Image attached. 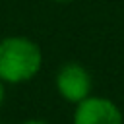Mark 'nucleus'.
I'll return each mask as SVG.
<instances>
[{"label":"nucleus","mask_w":124,"mask_h":124,"mask_svg":"<svg viewBox=\"0 0 124 124\" xmlns=\"http://www.w3.org/2000/svg\"><path fill=\"white\" fill-rule=\"evenodd\" d=\"M43 66L41 46L23 35L0 39V79L4 83H23L39 74Z\"/></svg>","instance_id":"f257e3e1"},{"label":"nucleus","mask_w":124,"mask_h":124,"mask_svg":"<svg viewBox=\"0 0 124 124\" xmlns=\"http://www.w3.org/2000/svg\"><path fill=\"white\" fill-rule=\"evenodd\" d=\"M74 124H122V114L110 99L89 95L78 103Z\"/></svg>","instance_id":"7ed1b4c3"},{"label":"nucleus","mask_w":124,"mask_h":124,"mask_svg":"<svg viewBox=\"0 0 124 124\" xmlns=\"http://www.w3.org/2000/svg\"><path fill=\"white\" fill-rule=\"evenodd\" d=\"M56 89L66 101L79 103L91 93V76L81 64L68 62L56 74Z\"/></svg>","instance_id":"f03ea898"},{"label":"nucleus","mask_w":124,"mask_h":124,"mask_svg":"<svg viewBox=\"0 0 124 124\" xmlns=\"http://www.w3.org/2000/svg\"><path fill=\"white\" fill-rule=\"evenodd\" d=\"M25 124H46V122H43V120H29V122H25Z\"/></svg>","instance_id":"39448f33"},{"label":"nucleus","mask_w":124,"mask_h":124,"mask_svg":"<svg viewBox=\"0 0 124 124\" xmlns=\"http://www.w3.org/2000/svg\"><path fill=\"white\" fill-rule=\"evenodd\" d=\"M50 2H56V4H66V2H72V0H50Z\"/></svg>","instance_id":"423d86ee"},{"label":"nucleus","mask_w":124,"mask_h":124,"mask_svg":"<svg viewBox=\"0 0 124 124\" xmlns=\"http://www.w3.org/2000/svg\"><path fill=\"white\" fill-rule=\"evenodd\" d=\"M4 97H6V87H4V81L0 79V107L4 103Z\"/></svg>","instance_id":"20e7f679"}]
</instances>
